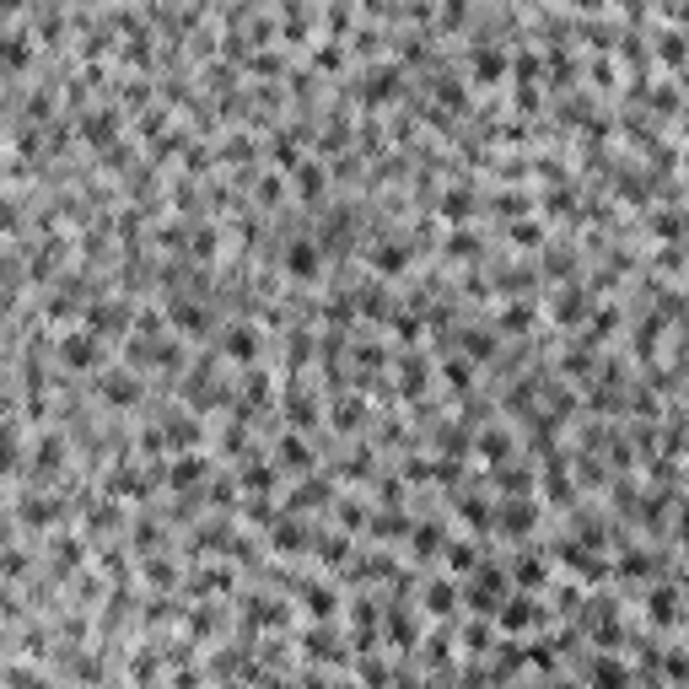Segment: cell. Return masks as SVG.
I'll use <instances>...</instances> for the list:
<instances>
[{"label":"cell","instance_id":"15","mask_svg":"<svg viewBox=\"0 0 689 689\" xmlns=\"http://www.w3.org/2000/svg\"><path fill=\"white\" fill-rule=\"evenodd\" d=\"M415 549H420V555L442 549V528H415Z\"/></svg>","mask_w":689,"mask_h":689},{"label":"cell","instance_id":"25","mask_svg":"<svg viewBox=\"0 0 689 689\" xmlns=\"http://www.w3.org/2000/svg\"><path fill=\"white\" fill-rule=\"evenodd\" d=\"M447 383L464 388V383H468V366H464V361H447Z\"/></svg>","mask_w":689,"mask_h":689},{"label":"cell","instance_id":"9","mask_svg":"<svg viewBox=\"0 0 689 689\" xmlns=\"http://www.w3.org/2000/svg\"><path fill=\"white\" fill-rule=\"evenodd\" d=\"M167 480H173V485H194V480H200V458H178V464L167 468Z\"/></svg>","mask_w":689,"mask_h":689},{"label":"cell","instance_id":"8","mask_svg":"<svg viewBox=\"0 0 689 689\" xmlns=\"http://www.w3.org/2000/svg\"><path fill=\"white\" fill-rule=\"evenodd\" d=\"M86 141H92V145L113 141V113H92V119H86Z\"/></svg>","mask_w":689,"mask_h":689},{"label":"cell","instance_id":"2","mask_svg":"<svg viewBox=\"0 0 689 689\" xmlns=\"http://www.w3.org/2000/svg\"><path fill=\"white\" fill-rule=\"evenodd\" d=\"M97 334H70V340H65V361L70 366H97Z\"/></svg>","mask_w":689,"mask_h":689},{"label":"cell","instance_id":"14","mask_svg":"<svg viewBox=\"0 0 689 689\" xmlns=\"http://www.w3.org/2000/svg\"><path fill=\"white\" fill-rule=\"evenodd\" d=\"M275 544L280 549H302V528L296 523H275Z\"/></svg>","mask_w":689,"mask_h":689},{"label":"cell","instance_id":"6","mask_svg":"<svg viewBox=\"0 0 689 689\" xmlns=\"http://www.w3.org/2000/svg\"><path fill=\"white\" fill-rule=\"evenodd\" d=\"M592 689H625V668L619 663H598L592 668Z\"/></svg>","mask_w":689,"mask_h":689},{"label":"cell","instance_id":"18","mask_svg":"<svg viewBox=\"0 0 689 689\" xmlns=\"http://www.w3.org/2000/svg\"><path fill=\"white\" fill-rule=\"evenodd\" d=\"M280 458H285V464H307V447L296 442V436H285V442H280Z\"/></svg>","mask_w":689,"mask_h":689},{"label":"cell","instance_id":"5","mask_svg":"<svg viewBox=\"0 0 689 689\" xmlns=\"http://www.w3.org/2000/svg\"><path fill=\"white\" fill-rule=\"evenodd\" d=\"M372 269H377V275H399V269H404V248H377V253H372Z\"/></svg>","mask_w":689,"mask_h":689},{"label":"cell","instance_id":"4","mask_svg":"<svg viewBox=\"0 0 689 689\" xmlns=\"http://www.w3.org/2000/svg\"><path fill=\"white\" fill-rule=\"evenodd\" d=\"M528 619H533V603H528V598H507V608H501V625H507V630H523Z\"/></svg>","mask_w":689,"mask_h":689},{"label":"cell","instance_id":"22","mask_svg":"<svg viewBox=\"0 0 689 689\" xmlns=\"http://www.w3.org/2000/svg\"><path fill=\"white\" fill-rule=\"evenodd\" d=\"M447 560H452V571H468V566H474V549H468V544H452V555H447Z\"/></svg>","mask_w":689,"mask_h":689},{"label":"cell","instance_id":"24","mask_svg":"<svg viewBox=\"0 0 689 689\" xmlns=\"http://www.w3.org/2000/svg\"><path fill=\"white\" fill-rule=\"evenodd\" d=\"M501 485H507V490H523L528 474H523V468H501Z\"/></svg>","mask_w":689,"mask_h":689},{"label":"cell","instance_id":"1","mask_svg":"<svg viewBox=\"0 0 689 689\" xmlns=\"http://www.w3.org/2000/svg\"><path fill=\"white\" fill-rule=\"evenodd\" d=\"M285 269H291L296 280H312V275H318V248H312V243H291V253H285Z\"/></svg>","mask_w":689,"mask_h":689},{"label":"cell","instance_id":"11","mask_svg":"<svg viewBox=\"0 0 689 689\" xmlns=\"http://www.w3.org/2000/svg\"><path fill=\"white\" fill-rule=\"evenodd\" d=\"M135 399V377H108V404H129Z\"/></svg>","mask_w":689,"mask_h":689},{"label":"cell","instance_id":"20","mask_svg":"<svg viewBox=\"0 0 689 689\" xmlns=\"http://www.w3.org/2000/svg\"><path fill=\"white\" fill-rule=\"evenodd\" d=\"M480 76H501V54L496 49H480Z\"/></svg>","mask_w":689,"mask_h":689},{"label":"cell","instance_id":"3","mask_svg":"<svg viewBox=\"0 0 689 689\" xmlns=\"http://www.w3.org/2000/svg\"><path fill=\"white\" fill-rule=\"evenodd\" d=\"M226 350H232L237 361H253V356H259V334H253V328H232V340H226Z\"/></svg>","mask_w":689,"mask_h":689},{"label":"cell","instance_id":"7","mask_svg":"<svg viewBox=\"0 0 689 689\" xmlns=\"http://www.w3.org/2000/svg\"><path fill=\"white\" fill-rule=\"evenodd\" d=\"M501 528H507V533H528V528H533V507H507L501 512Z\"/></svg>","mask_w":689,"mask_h":689},{"label":"cell","instance_id":"13","mask_svg":"<svg viewBox=\"0 0 689 689\" xmlns=\"http://www.w3.org/2000/svg\"><path fill=\"white\" fill-rule=\"evenodd\" d=\"M426 608H431V614H447V608H452V587H447V582L426 587Z\"/></svg>","mask_w":689,"mask_h":689},{"label":"cell","instance_id":"26","mask_svg":"<svg viewBox=\"0 0 689 689\" xmlns=\"http://www.w3.org/2000/svg\"><path fill=\"white\" fill-rule=\"evenodd\" d=\"M512 237H517V243H523V248H533V243H539V226H517Z\"/></svg>","mask_w":689,"mask_h":689},{"label":"cell","instance_id":"19","mask_svg":"<svg viewBox=\"0 0 689 689\" xmlns=\"http://www.w3.org/2000/svg\"><path fill=\"white\" fill-rule=\"evenodd\" d=\"M307 603H312V614H334V592L312 587V592H307Z\"/></svg>","mask_w":689,"mask_h":689},{"label":"cell","instance_id":"27","mask_svg":"<svg viewBox=\"0 0 689 689\" xmlns=\"http://www.w3.org/2000/svg\"><path fill=\"white\" fill-rule=\"evenodd\" d=\"M555 689H576V684H555Z\"/></svg>","mask_w":689,"mask_h":689},{"label":"cell","instance_id":"23","mask_svg":"<svg viewBox=\"0 0 689 689\" xmlns=\"http://www.w3.org/2000/svg\"><path fill=\"white\" fill-rule=\"evenodd\" d=\"M517 576H523L528 587H539V582H544V566H539V560H523V571H517Z\"/></svg>","mask_w":689,"mask_h":689},{"label":"cell","instance_id":"16","mask_svg":"<svg viewBox=\"0 0 689 689\" xmlns=\"http://www.w3.org/2000/svg\"><path fill=\"white\" fill-rule=\"evenodd\" d=\"M480 452H485V458H501V452H507V436H501V431H485V436H480Z\"/></svg>","mask_w":689,"mask_h":689},{"label":"cell","instance_id":"17","mask_svg":"<svg viewBox=\"0 0 689 689\" xmlns=\"http://www.w3.org/2000/svg\"><path fill=\"white\" fill-rule=\"evenodd\" d=\"M582 312H587V302H582V296H566V302H555V318H582Z\"/></svg>","mask_w":689,"mask_h":689},{"label":"cell","instance_id":"21","mask_svg":"<svg viewBox=\"0 0 689 689\" xmlns=\"http://www.w3.org/2000/svg\"><path fill=\"white\" fill-rule=\"evenodd\" d=\"M377 533H404V512H383V517H377Z\"/></svg>","mask_w":689,"mask_h":689},{"label":"cell","instance_id":"10","mask_svg":"<svg viewBox=\"0 0 689 689\" xmlns=\"http://www.w3.org/2000/svg\"><path fill=\"white\" fill-rule=\"evenodd\" d=\"M679 598H673V592H651V619H657V625H673V614H679Z\"/></svg>","mask_w":689,"mask_h":689},{"label":"cell","instance_id":"12","mask_svg":"<svg viewBox=\"0 0 689 689\" xmlns=\"http://www.w3.org/2000/svg\"><path fill=\"white\" fill-rule=\"evenodd\" d=\"M296 189H302L307 200H312V194L324 189V173H318V167H312V162H307V167H296Z\"/></svg>","mask_w":689,"mask_h":689}]
</instances>
